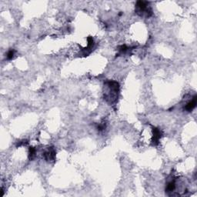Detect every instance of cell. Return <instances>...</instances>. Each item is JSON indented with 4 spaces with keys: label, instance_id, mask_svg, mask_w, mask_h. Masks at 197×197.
I'll use <instances>...</instances> for the list:
<instances>
[{
    "label": "cell",
    "instance_id": "obj_6",
    "mask_svg": "<svg viewBox=\"0 0 197 197\" xmlns=\"http://www.w3.org/2000/svg\"><path fill=\"white\" fill-rule=\"evenodd\" d=\"M14 55H15V51L13 49H11L9 50V52H7V55H6V58H7L8 59H13V57H14Z\"/></svg>",
    "mask_w": 197,
    "mask_h": 197
},
{
    "label": "cell",
    "instance_id": "obj_2",
    "mask_svg": "<svg viewBox=\"0 0 197 197\" xmlns=\"http://www.w3.org/2000/svg\"><path fill=\"white\" fill-rule=\"evenodd\" d=\"M153 139H152V142H153V145H157L160 139V138L162 137V132L160 131V129H157L156 127L153 128Z\"/></svg>",
    "mask_w": 197,
    "mask_h": 197
},
{
    "label": "cell",
    "instance_id": "obj_5",
    "mask_svg": "<svg viewBox=\"0 0 197 197\" xmlns=\"http://www.w3.org/2000/svg\"><path fill=\"white\" fill-rule=\"evenodd\" d=\"M35 153H36V150H35V148L30 147V153H29V158H30V159H33L35 156Z\"/></svg>",
    "mask_w": 197,
    "mask_h": 197
},
{
    "label": "cell",
    "instance_id": "obj_3",
    "mask_svg": "<svg viewBox=\"0 0 197 197\" xmlns=\"http://www.w3.org/2000/svg\"><path fill=\"white\" fill-rule=\"evenodd\" d=\"M55 156V152L53 149H49L47 151L44 153V158L46 159V160L52 161L54 160Z\"/></svg>",
    "mask_w": 197,
    "mask_h": 197
},
{
    "label": "cell",
    "instance_id": "obj_4",
    "mask_svg": "<svg viewBox=\"0 0 197 197\" xmlns=\"http://www.w3.org/2000/svg\"><path fill=\"white\" fill-rule=\"evenodd\" d=\"M196 100H197L196 96H195L191 101L189 102V103L186 104V106H185V109H186L187 112H191V111L196 107Z\"/></svg>",
    "mask_w": 197,
    "mask_h": 197
},
{
    "label": "cell",
    "instance_id": "obj_1",
    "mask_svg": "<svg viewBox=\"0 0 197 197\" xmlns=\"http://www.w3.org/2000/svg\"><path fill=\"white\" fill-rule=\"evenodd\" d=\"M149 2H143V1H138L136 2V13L139 15H143L146 14V16H150L152 15V9L149 7Z\"/></svg>",
    "mask_w": 197,
    "mask_h": 197
}]
</instances>
